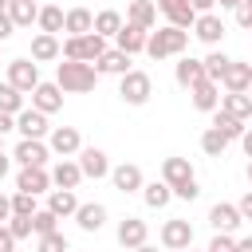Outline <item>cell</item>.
Listing matches in <instances>:
<instances>
[{"instance_id": "6da1fadb", "label": "cell", "mask_w": 252, "mask_h": 252, "mask_svg": "<svg viewBox=\"0 0 252 252\" xmlns=\"http://www.w3.org/2000/svg\"><path fill=\"white\" fill-rule=\"evenodd\" d=\"M55 83H59V91H63V94H87V91H94L98 71H94V63L63 59V63H59V71H55Z\"/></svg>"}, {"instance_id": "7a4b0ae2", "label": "cell", "mask_w": 252, "mask_h": 252, "mask_svg": "<svg viewBox=\"0 0 252 252\" xmlns=\"http://www.w3.org/2000/svg\"><path fill=\"white\" fill-rule=\"evenodd\" d=\"M185 47H189V32L169 28V24L146 35V55H150V59H169V55H181Z\"/></svg>"}, {"instance_id": "3957f363", "label": "cell", "mask_w": 252, "mask_h": 252, "mask_svg": "<svg viewBox=\"0 0 252 252\" xmlns=\"http://www.w3.org/2000/svg\"><path fill=\"white\" fill-rule=\"evenodd\" d=\"M102 51H106V39L94 35V32H87V35H67L63 47H59V55H63V59H75V63H94Z\"/></svg>"}, {"instance_id": "277c9868", "label": "cell", "mask_w": 252, "mask_h": 252, "mask_svg": "<svg viewBox=\"0 0 252 252\" xmlns=\"http://www.w3.org/2000/svg\"><path fill=\"white\" fill-rule=\"evenodd\" d=\"M150 94H154V79H150L146 71H126V75H122L118 98H122L126 106H142V102H150Z\"/></svg>"}, {"instance_id": "5b68a950", "label": "cell", "mask_w": 252, "mask_h": 252, "mask_svg": "<svg viewBox=\"0 0 252 252\" xmlns=\"http://www.w3.org/2000/svg\"><path fill=\"white\" fill-rule=\"evenodd\" d=\"M161 244L169 252H181V248H193V224L185 217H169L161 224Z\"/></svg>"}, {"instance_id": "8992f818", "label": "cell", "mask_w": 252, "mask_h": 252, "mask_svg": "<svg viewBox=\"0 0 252 252\" xmlns=\"http://www.w3.org/2000/svg\"><path fill=\"white\" fill-rule=\"evenodd\" d=\"M8 83H12L20 94H32V91L39 87V67H35L32 59H12V63H8Z\"/></svg>"}, {"instance_id": "52a82bcc", "label": "cell", "mask_w": 252, "mask_h": 252, "mask_svg": "<svg viewBox=\"0 0 252 252\" xmlns=\"http://www.w3.org/2000/svg\"><path fill=\"white\" fill-rule=\"evenodd\" d=\"M12 158L20 161V169H43L47 158H51V150L43 142H35V138H20V146L12 150Z\"/></svg>"}, {"instance_id": "ba28073f", "label": "cell", "mask_w": 252, "mask_h": 252, "mask_svg": "<svg viewBox=\"0 0 252 252\" xmlns=\"http://www.w3.org/2000/svg\"><path fill=\"white\" fill-rule=\"evenodd\" d=\"M47 150H51V154H59V158H71V154H79V150H83V138H79V130H75V126H55V130L47 134Z\"/></svg>"}, {"instance_id": "9c48e42d", "label": "cell", "mask_w": 252, "mask_h": 252, "mask_svg": "<svg viewBox=\"0 0 252 252\" xmlns=\"http://www.w3.org/2000/svg\"><path fill=\"white\" fill-rule=\"evenodd\" d=\"M158 4V12H165V20H169V28H193V20H197V12H193V4L189 0H154Z\"/></svg>"}, {"instance_id": "30bf717a", "label": "cell", "mask_w": 252, "mask_h": 252, "mask_svg": "<svg viewBox=\"0 0 252 252\" xmlns=\"http://www.w3.org/2000/svg\"><path fill=\"white\" fill-rule=\"evenodd\" d=\"M16 130H20L24 138H35V142H43V134H51L47 114H39V110H32V106H24V110L16 114Z\"/></svg>"}, {"instance_id": "8fae6325", "label": "cell", "mask_w": 252, "mask_h": 252, "mask_svg": "<svg viewBox=\"0 0 252 252\" xmlns=\"http://www.w3.org/2000/svg\"><path fill=\"white\" fill-rule=\"evenodd\" d=\"M193 35H197L201 43H209V47H213V43H220V39H224V20H220L217 12H205V16H197V20H193Z\"/></svg>"}, {"instance_id": "7c38bea8", "label": "cell", "mask_w": 252, "mask_h": 252, "mask_svg": "<svg viewBox=\"0 0 252 252\" xmlns=\"http://www.w3.org/2000/svg\"><path fill=\"white\" fill-rule=\"evenodd\" d=\"M63 106V91H59V83H39L35 91H32V110H39V114H55Z\"/></svg>"}, {"instance_id": "4fadbf2b", "label": "cell", "mask_w": 252, "mask_h": 252, "mask_svg": "<svg viewBox=\"0 0 252 252\" xmlns=\"http://www.w3.org/2000/svg\"><path fill=\"white\" fill-rule=\"evenodd\" d=\"M79 169H83V177H106L110 173V161H106V154L98 150V146H83L79 150Z\"/></svg>"}, {"instance_id": "5bb4252c", "label": "cell", "mask_w": 252, "mask_h": 252, "mask_svg": "<svg viewBox=\"0 0 252 252\" xmlns=\"http://www.w3.org/2000/svg\"><path fill=\"white\" fill-rule=\"evenodd\" d=\"M110 181H114V189H118V193H138V189L146 185V177H142V169H138L134 161L114 165V169H110Z\"/></svg>"}, {"instance_id": "9a60e30c", "label": "cell", "mask_w": 252, "mask_h": 252, "mask_svg": "<svg viewBox=\"0 0 252 252\" xmlns=\"http://www.w3.org/2000/svg\"><path fill=\"white\" fill-rule=\"evenodd\" d=\"M209 224H213L217 232H228V236H232V232H236V228H240L244 220H240L236 205H228V201H217V205L209 209Z\"/></svg>"}, {"instance_id": "2e32d148", "label": "cell", "mask_w": 252, "mask_h": 252, "mask_svg": "<svg viewBox=\"0 0 252 252\" xmlns=\"http://www.w3.org/2000/svg\"><path fill=\"white\" fill-rule=\"evenodd\" d=\"M146 236H150V228H146V220H138V217H126V220H118V244L122 248H142L146 244Z\"/></svg>"}, {"instance_id": "e0dca14e", "label": "cell", "mask_w": 252, "mask_h": 252, "mask_svg": "<svg viewBox=\"0 0 252 252\" xmlns=\"http://www.w3.org/2000/svg\"><path fill=\"white\" fill-rule=\"evenodd\" d=\"M126 24H134V28H142V32H154V24H158V4H154V0H130Z\"/></svg>"}, {"instance_id": "ac0fdd59", "label": "cell", "mask_w": 252, "mask_h": 252, "mask_svg": "<svg viewBox=\"0 0 252 252\" xmlns=\"http://www.w3.org/2000/svg\"><path fill=\"white\" fill-rule=\"evenodd\" d=\"M189 94H193V106H197V110H205V114H213V110L220 106V87H217V83H209V79L193 83V87H189Z\"/></svg>"}, {"instance_id": "d6986e66", "label": "cell", "mask_w": 252, "mask_h": 252, "mask_svg": "<svg viewBox=\"0 0 252 252\" xmlns=\"http://www.w3.org/2000/svg\"><path fill=\"white\" fill-rule=\"evenodd\" d=\"M161 181H165L169 189L193 181V165H189V158H165V161H161Z\"/></svg>"}, {"instance_id": "ffe728a7", "label": "cell", "mask_w": 252, "mask_h": 252, "mask_svg": "<svg viewBox=\"0 0 252 252\" xmlns=\"http://www.w3.org/2000/svg\"><path fill=\"white\" fill-rule=\"evenodd\" d=\"M220 83H224V91H228V94H248V87H252V67H248V63H236V59H232Z\"/></svg>"}, {"instance_id": "44dd1931", "label": "cell", "mask_w": 252, "mask_h": 252, "mask_svg": "<svg viewBox=\"0 0 252 252\" xmlns=\"http://www.w3.org/2000/svg\"><path fill=\"white\" fill-rule=\"evenodd\" d=\"M47 185H51V173L47 169H20V177H16V193L39 197V193H47Z\"/></svg>"}, {"instance_id": "7402d4cb", "label": "cell", "mask_w": 252, "mask_h": 252, "mask_svg": "<svg viewBox=\"0 0 252 252\" xmlns=\"http://www.w3.org/2000/svg\"><path fill=\"white\" fill-rule=\"evenodd\" d=\"M75 220H79V228H83V232H98V228L106 224V205L87 201V205H79V209H75Z\"/></svg>"}, {"instance_id": "603a6c76", "label": "cell", "mask_w": 252, "mask_h": 252, "mask_svg": "<svg viewBox=\"0 0 252 252\" xmlns=\"http://www.w3.org/2000/svg\"><path fill=\"white\" fill-rule=\"evenodd\" d=\"M94 71H98V75H118V79H122V75L130 71V55L118 51V47H114V51H102V55L94 59Z\"/></svg>"}, {"instance_id": "cb8c5ba5", "label": "cell", "mask_w": 252, "mask_h": 252, "mask_svg": "<svg viewBox=\"0 0 252 252\" xmlns=\"http://www.w3.org/2000/svg\"><path fill=\"white\" fill-rule=\"evenodd\" d=\"M79 181H83V169H79V161H59L55 169H51V185L55 189H79Z\"/></svg>"}, {"instance_id": "d4e9b609", "label": "cell", "mask_w": 252, "mask_h": 252, "mask_svg": "<svg viewBox=\"0 0 252 252\" xmlns=\"http://www.w3.org/2000/svg\"><path fill=\"white\" fill-rule=\"evenodd\" d=\"M83 201L75 197V189H51V197H47V209L63 220V217H75V209H79Z\"/></svg>"}, {"instance_id": "484cf974", "label": "cell", "mask_w": 252, "mask_h": 252, "mask_svg": "<svg viewBox=\"0 0 252 252\" xmlns=\"http://www.w3.org/2000/svg\"><path fill=\"white\" fill-rule=\"evenodd\" d=\"M63 32L67 35H87V32H94V16L87 8H71V12H63Z\"/></svg>"}, {"instance_id": "4316f807", "label": "cell", "mask_w": 252, "mask_h": 252, "mask_svg": "<svg viewBox=\"0 0 252 252\" xmlns=\"http://www.w3.org/2000/svg\"><path fill=\"white\" fill-rule=\"evenodd\" d=\"M146 35H150V32H142V28H134V24H122V32H118L114 39H118V51L138 55V51H146Z\"/></svg>"}, {"instance_id": "83f0119b", "label": "cell", "mask_w": 252, "mask_h": 252, "mask_svg": "<svg viewBox=\"0 0 252 252\" xmlns=\"http://www.w3.org/2000/svg\"><path fill=\"white\" fill-rule=\"evenodd\" d=\"M213 130L224 138V142H240V134L248 130L240 118H232V114H224V110H213Z\"/></svg>"}, {"instance_id": "f1b7e54d", "label": "cell", "mask_w": 252, "mask_h": 252, "mask_svg": "<svg viewBox=\"0 0 252 252\" xmlns=\"http://www.w3.org/2000/svg\"><path fill=\"white\" fill-rule=\"evenodd\" d=\"M217 110L248 122V118H252V98H248V94H220V106H217Z\"/></svg>"}, {"instance_id": "f546056e", "label": "cell", "mask_w": 252, "mask_h": 252, "mask_svg": "<svg viewBox=\"0 0 252 252\" xmlns=\"http://www.w3.org/2000/svg\"><path fill=\"white\" fill-rule=\"evenodd\" d=\"M8 16H12L16 28H32L35 16H39V8H35V0H12L8 4Z\"/></svg>"}, {"instance_id": "4dcf8cb0", "label": "cell", "mask_w": 252, "mask_h": 252, "mask_svg": "<svg viewBox=\"0 0 252 252\" xmlns=\"http://www.w3.org/2000/svg\"><path fill=\"white\" fill-rule=\"evenodd\" d=\"M32 59H35V63L59 59V39H55V35H47V32H39V35L32 39Z\"/></svg>"}, {"instance_id": "1f68e13d", "label": "cell", "mask_w": 252, "mask_h": 252, "mask_svg": "<svg viewBox=\"0 0 252 252\" xmlns=\"http://www.w3.org/2000/svg\"><path fill=\"white\" fill-rule=\"evenodd\" d=\"M228 63H232V59H228L224 51H209V55L201 59V67H205V79L220 87V79H224V71H228Z\"/></svg>"}, {"instance_id": "d6a6232c", "label": "cell", "mask_w": 252, "mask_h": 252, "mask_svg": "<svg viewBox=\"0 0 252 252\" xmlns=\"http://www.w3.org/2000/svg\"><path fill=\"white\" fill-rule=\"evenodd\" d=\"M173 79H177V83H181L185 91H189L193 83H201V79H205V67H201V59H189V55H185V59L177 63V71H173Z\"/></svg>"}, {"instance_id": "836d02e7", "label": "cell", "mask_w": 252, "mask_h": 252, "mask_svg": "<svg viewBox=\"0 0 252 252\" xmlns=\"http://www.w3.org/2000/svg\"><path fill=\"white\" fill-rule=\"evenodd\" d=\"M118 32H122V16H118L114 8H102V12L94 16V35L106 39V35H118Z\"/></svg>"}, {"instance_id": "e575fe53", "label": "cell", "mask_w": 252, "mask_h": 252, "mask_svg": "<svg viewBox=\"0 0 252 252\" xmlns=\"http://www.w3.org/2000/svg\"><path fill=\"white\" fill-rule=\"evenodd\" d=\"M142 197H146L150 209H165L169 197H173V189H169L165 181H150V185H142Z\"/></svg>"}, {"instance_id": "d590c367", "label": "cell", "mask_w": 252, "mask_h": 252, "mask_svg": "<svg viewBox=\"0 0 252 252\" xmlns=\"http://www.w3.org/2000/svg\"><path fill=\"white\" fill-rule=\"evenodd\" d=\"M35 24H39V32H47V35H55V32H63V8H55V4H47V8H39V16H35Z\"/></svg>"}, {"instance_id": "8d00e7d4", "label": "cell", "mask_w": 252, "mask_h": 252, "mask_svg": "<svg viewBox=\"0 0 252 252\" xmlns=\"http://www.w3.org/2000/svg\"><path fill=\"white\" fill-rule=\"evenodd\" d=\"M0 110H4V114H12V118L24 110V94H20L12 83H0Z\"/></svg>"}, {"instance_id": "74e56055", "label": "cell", "mask_w": 252, "mask_h": 252, "mask_svg": "<svg viewBox=\"0 0 252 252\" xmlns=\"http://www.w3.org/2000/svg\"><path fill=\"white\" fill-rule=\"evenodd\" d=\"M32 232H35V236H47V232H59V217H55L51 209H39V213L32 217Z\"/></svg>"}, {"instance_id": "f35d334b", "label": "cell", "mask_w": 252, "mask_h": 252, "mask_svg": "<svg viewBox=\"0 0 252 252\" xmlns=\"http://www.w3.org/2000/svg\"><path fill=\"white\" fill-rule=\"evenodd\" d=\"M201 150H205L209 158H224V150H228V142H224V138H220V134H217V130L209 126V130L201 134Z\"/></svg>"}, {"instance_id": "ab89813d", "label": "cell", "mask_w": 252, "mask_h": 252, "mask_svg": "<svg viewBox=\"0 0 252 252\" xmlns=\"http://www.w3.org/2000/svg\"><path fill=\"white\" fill-rule=\"evenodd\" d=\"M39 209H35V197L32 193H16L12 197V217H35Z\"/></svg>"}, {"instance_id": "60d3db41", "label": "cell", "mask_w": 252, "mask_h": 252, "mask_svg": "<svg viewBox=\"0 0 252 252\" xmlns=\"http://www.w3.org/2000/svg\"><path fill=\"white\" fill-rule=\"evenodd\" d=\"M35 252H71V244H67L63 232H47V236H39V248Z\"/></svg>"}, {"instance_id": "b9f144b4", "label": "cell", "mask_w": 252, "mask_h": 252, "mask_svg": "<svg viewBox=\"0 0 252 252\" xmlns=\"http://www.w3.org/2000/svg\"><path fill=\"white\" fill-rule=\"evenodd\" d=\"M8 232L16 240H28L32 236V217H8Z\"/></svg>"}, {"instance_id": "7bdbcfd3", "label": "cell", "mask_w": 252, "mask_h": 252, "mask_svg": "<svg viewBox=\"0 0 252 252\" xmlns=\"http://www.w3.org/2000/svg\"><path fill=\"white\" fill-rule=\"evenodd\" d=\"M205 252H236V240H232L228 232H217V236H213V244H209Z\"/></svg>"}, {"instance_id": "ee69618b", "label": "cell", "mask_w": 252, "mask_h": 252, "mask_svg": "<svg viewBox=\"0 0 252 252\" xmlns=\"http://www.w3.org/2000/svg\"><path fill=\"white\" fill-rule=\"evenodd\" d=\"M173 197H181V201H197V197H201L197 177H193V181H185V185H177V189H173Z\"/></svg>"}, {"instance_id": "f6af8a7d", "label": "cell", "mask_w": 252, "mask_h": 252, "mask_svg": "<svg viewBox=\"0 0 252 252\" xmlns=\"http://www.w3.org/2000/svg\"><path fill=\"white\" fill-rule=\"evenodd\" d=\"M236 24H240V28H248V32H252V0H244V4H240V8H236Z\"/></svg>"}, {"instance_id": "bcb514c9", "label": "cell", "mask_w": 252, "mask_h": 252, "mask_svg": "<svg viewBox=\"0 0 252 252\" xmlns=\"http://www.w3.org/2000/svg\"><path fill=\"white\" fill-rule=\"evenodd\" d=\"M236 213H240V220H252V189L236 201Z\"/></svg>"}, {"instance_id": "7dc6e473", "label": "cell", "mask_w": 252, "mask_h": 252, "mask_svg": "<svg viewBox=\"0 0 252 252\" xmlns=\"http://www.w3.org/2000/svg\"><path fill=\"white\" fill-rule=\"evenodd\" d=\"M12 32H16V24H12V16H8V8H0V43H4V39H8Z\"/></svg>"}, {"instance_id": "c3c4849f", "label": "cell", "mask_w": 252, "mask_h": 252, "mask_svg": "<svg viewBox=\"0 0 252 252\" xmlns=\"http://www.w3.org/2000/svg\"><path fill=\"white\" fill-rule=\"evenodd\" d=\"M0 252H16V236L8 232V224H0Z\"/></svg>"}, {"instance_id": "681fc988", "label": "cell", "mask_w": 252, "mask_h": 252, "mask_svg": "<svg viewBox=\"0 0 252 252\" xmlns=\"http://www.w3.org/2000/svg\"><path fill=\"white\" fill-rule=\"evenodd\" d=\"M189 4H193V12H197V16H205V12H213V8H217V0H189Z\"/></svg>"}, {"instance_id": "f907efd6", "label": "cell", "mask_w": 252, "mask_h": 252, "mask_svg": "<svg viewBox=\"0 0 252 252\" xmlns=\"http://www.w3.org/2000/svg\"><path fill=\"white\" fill-rule=\"evenodd\" d=\"M8 130H16V118H12V114H4V110H0V138H4V134H8Z\"/></svg>"}, {"instance_id": "816d5d0a", "label": "cell", "mask_w": 252, "mask_h": 252, "mask_svg": "<svg viewBox=\"0 0 252 252\" xmlns=\"http://www.w3.org/2000/svg\"><path fill=\"white\" fill-rule=\"evenodd\" d=\"M8 217H12V197H4V193H0V224H4Z\"/></svg>"}, {"instance_id": "f5cc1de1", "label": "cell", "mask_w": 252, "mask_h": 252, "mask_svg": "<svg viewBox=\"0 0 252 252\" xmlns=\"http://www.w3.org/2000/svg\"><path fill=\"white\" fill-rule=\"evenodd\" d=\"M240 146H244V154L252 158V130H244V134H240Z\"/></svg>"}, {"instance_id": "db71d44e", "label": "cell", "mask_w": 252, "mask_h": 252, "mask_svg": "<svg viewBox=\"0 0 252 252\" xmlns=\"http://www.w3.org/2000/svg\"><path fill=\"white\" fill-rule=\"evenodd\" d=\"M8 165H12V158H4V154H0V181L8 177Z\"/></svg>"}, {"instance_id": "11a10c76", "label": "cell", "mask_w": 252, "mask_h": 252, "mask_svg": "<svg viewBox=\"0 0 252 252\" xmlns=\"http://www.w3.org/2000/svg\"><path fill=\"white\" fill-rule=\"evenodd\" d=\"M236 252H252V236H244V240H236Z\"/></svg>"}, {"instance_id": "9f6ffc18", "label": "cell", "mask_w": 252, "mask_h": 252, "mask_svg": "<svg viewBox=\"0 0 252 252\" xmlns=\"http://www.w3.org/2000/svg\"><path fill=\"white\" fill-rule=\"evenodd\" d=\"M217 4H220V8H232V12H236V8L244 4V0H217Z\"/></svg>"}, {"instance_id": "6f0895ef", "label": "cell", "mask_w": 252, "mask_h": 252, "mask_svg": "<svg viewBox=\"0 0 252 252\" xmlns=\"http://www.w3.org/2000/svg\"><path fill=\"white\" fill-rule=\"evenodd\" d=\"M134 252H158V248H150V244H142V248H134Z\"/></svg>"}, {"instance_id": "680465c9", "label": "cell", "mask_w": 252, "mask_h": 252, "mask_svg": "<svg viewBox=\"0 0 252 252\" xmlns=\"http://www.w3.org/2000/svg\"><path fill=\"white\" fill-rule=\"evenodd\" d=\"M8 4H12V0H0V8H8Z\"/></svg>"}, {"instance_id": "91938a15", "label": "cell", "mask_w": 252, "mask_h": 252, "mask_svg": "<svg viewBox=\"0 0 252 252\" xmlns=\"http://www.w3.org/2000/svg\"><path fill=\"white\" fill-rule=\"evenodd\" d=\"M248 181H252V161H248Z\"/></svg>"}, {"instance_id": "94428289", "label": "cell", "mask_w": 252, "mask_h": 252, "mask_svg": "<svg viewBox=\"0 0 252 252\" xmlns=\"http://www.w3.org/2000/svg\"><path fill=\"white\" fill-rule=\"evenodd\" d=\"M0 154H4V138H0Z\"/></svg>"}, {"instance_id": "6125c7cd", "label": "cell", "mask_w": 252, "mask_h": 252, "mask_svg": "<svg viewBox=\"0 0 252 252\" xmlns=\"http://www.w3.org/2000/svg\"><path fill=\"white\" fill-rule=\"evenodd\" d=\"M248 98H252V87H248Z\"/></svg>"}, {"instance_id": "be15d7a7", "label": "cell", "mask_w": 252, "mask_h": 252, "mask_svg": "<svg viewBox=\"0 0 252 252\" xmlns=\"http://www.w3.org/2000/svg\"><path fill=\"white\" fill-rule=\"evenodd\" d=\"M248 67H252V63H248Z\"/></svg>"}]
</instances>
